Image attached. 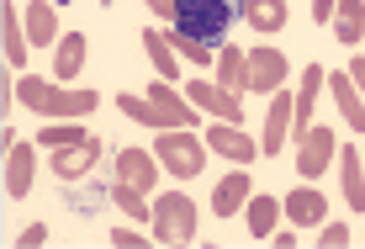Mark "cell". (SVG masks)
Here are the masks:
<instances>
[{
	"mask_svg": "<svg viewBox=\"0 0 365 249\" xmlns=\"http://www.w3.org/2000/svg\"><path fill=\"white\" fill-rule=\"evenodd\" d=\"M16 96L32 111H43V117H91V111L101 106L96 91H64V85H48V80H37V74L16 80Z\"/></svg>",
	"mask_w": 365,
	"mask_h": 249,
	"instance_id": "1",
	"label": "cell"
},
{
	"mask_svg": "<svg viewBox=\"0 0 365 249\" xmlns=\"http://www.w3.org/2000/svg\"><path fill=\"white\" fill-rule=\"evenodd\" d=\"M238 16L233 0H175V32L196 37V43H222Z\"/></svg>",
	"mask_w": 365,
	"mask_h": 249,
	"instance_id": "2",
	"label": "cell"
},
{
	"mask_svg": "<svg viewBox=\"0 0 365 249\" xmlns=\"http://www.w3.org/2000/svg\"><path fill=\"white\" fill-rule=\"evenodd\" d=\"M154 154H159V165L170 170L175 181H196L201 170H207V143L196 138V133H180V128H165L154 138Z\"/></svg>",
	"mask_w": 365,
	"mask_h": 249,
	"instance_id": "3",
	"label": "cell"
},
{
	"mask_svg": "<svg viewBox=\"0 0 365 249\" xmlns=\"http://www.w3.org/2000/svg\"><path fill=\"white\" fill-rule=\"evenodd\" d=\"M148 228H154L159 244H191L196 239V202L180 196V191L154 196V218H148Z\"/></svg>",
	"mask_w": 365,
	"mask_h": 249,
	"instance_id": "4",
	"label": "cell"
},
{
	"mask_svg": "<svg viewBox=\"0 0 365 249\" xmlns=\"http://www.w3.org/2000/svg\"><path fill=\"white\" fill-rule=\"evenodd\" d=\"M329 159H334V128L329 122H312V128L302 133V143H297V176L318 181L323 170H329Z\"/></svg>",
	"mask_w": 365,
	"mask_h": 249,
	"instance_id": "5",
	"label": "cell"
},
{
	"mask_svg": "<svg viewBox=\"0 0 365 249\" xmlns=\"http://www.w3.org/2000/svg\"><path fill=\"white\" fill-rule=\"evenodd\" d=\"M207 148H217V154L233 159V165H255L259 159V143L244 133V122H222V117L207 128Z\"/></svg>",
	"mask_w": 365,
	"mask_h": 249,
	"instance_id": "6",
	"label": "cell"
},
{
	"mask_svg": "<svg viewBox=\"0 0 365 249\" xmlns=\"http://www.w3.org/2000/svg\"><path fill=\"white\" fill-rule=\"evenodd\" d=\"M185 101L201 106V111H212V117H222V122H244V101H238L233 91H222V85L191 80V85H185Z\"/></svg>",
	"mask_w": 365,
	"mask_h": 249,
	"instance_id": "7",
	"label": "cell"
},
{
	"mask_svg": "<svg viewBox=\"0 0 365 249\" xmlns=\"http://www.w3.org/2000/svg\"><path fill=\"white\" fill-rule=\"evenodd\" d=\"M292 117H297V96H286V85H281V91H270V117H265L259 154H281L286 133H292Z\"/></svg>",
	"mask_w": 365,
	"mask_h": 249,
	"instance_id": "8",
	"label": "cell"
},
{
	"mask_svg": "<svg viewBox=\"0 0 365 249\" xmlns=\"http://www.w3.org/2000/svg\"><path fill=\"white\" fill-rule=\"evenodd\" d=\"M286 85V54L281 48H255L249 54V91H281Z\"/></svg>",
	"mask_w": 365,
	"mask_h": 249,
	"instance_id": "9",
	"label": "cell"
},
{
	"mask_svg": "<svg viewBox=\"0 0 365 249\" xmlns=\"http://www.w3.org/2000/svg\"><path fill=\"white\" fill-rule=\"evenodd\" d=\"M96 165H101V138L69 143V148H58V154H53V170H58V181H80L85 170H96Z\"/></svg>",
	"mask_w": 365,
	"mask_h": 249,
	"instance_id": "10",
	"label": "cell"
},
{
	"mask_svg": "<svg viewBox=\"0 0 365 249\" xmlns=\"http://www.w3.org/2000/svg\"><path fill=\"white\" fill-rule=\"evenodd\" d=\"M154 154L148 148H122L117 154V181L122 186H133V191H154Z\"/></svg>",
	"mask_w": 365,
	"mask_h": 249,
	"instance_id": "11",
	"label": "cell"
},
{
	"mask_svg": "<svg viewBox=\"0 0 365 249\" xmlns=\"http://www.w3.org/2000/svg\"><path fill=\"white\" fill-rule=\"evenodd\" d=\"M244 202H249V165H233V176H222L217 191H212V213H217V218H233Z\"/></svg>",
	"mask_w": 365,
	"mask_h": 249,
	"instance_id": "12",
	"label": "cell"
},
{
	"mask_svg": "<svg viewBox=\"0 0 365 249\" xmlns=\"http://www.w3.org/2000/svg\"><path fill=\"white\" fill-rule=\"evenodd\" d=\"M32 170H37L32 143H11V159H6V196H27V191H32Z\"/></svg>",
	"mask_w": 365,
	"mask_h": 249,
	"instance_id": "13",
	"label": "cell"
},
{
	"mask_svg": "<svg viewBox=\"0 0 365 249\" xmlns=\"http://www.w3.org/2000/svg\"><path fill=\"white\" fill-rule=\"evenodd\" d=\"M148 101L165 111L175 128H201V122H196V111H201V106H191L185 96H175V85H148Z\"/></svg>",
	"mask_w": 365,
	"mask_h": 249,
	"instance_id": "14",
	"label": "cell"
},
{
	"mask_svg": "<svg viewBox=\"0 0 365 249\" xmlns=\"http://www.w3.org/2000/svg\"><path fill=\"white\" fill-rule=\"evenodd\" d=\"M329 85H334V106H339V117H344L349 128H360V133H365V101H360L355 80H349V69H344V74H329Z\"/></svg>",
	"mask_w": 365,
	"mask_h": 249,
	"instance_id": "15",
	"label": "cell"
},
{
	"mask_svg": "<svg viewBox=\"0 0 365 249\" xmlns=\"http://www.w3.org/2000/svg\"><path fill=\"white\" fill-rule=\"evenodd\" d=\"M286 213H292V223L312 228V223H323V213H329V196H323V191H312V186H302V191L286 196Z\"/></svg>",
	"mask_w": 365,
	"mask_h": 249,
	"instance_id": "16",
	"label": "cell"
},
{
	"mask_svg": "<svg viewBox=\"0 0 365 249\" xmlns=\"http://www.w3.org/2000/svg\"><path fill=\"white\" fill-rule=\"evenodd\" d=\"M318 91H323V64H307L302 69V91H297V133L312 128V106H318Z\"/></svg>",
	"mask_w": 365,
	"mask_h": 249,
	"instance_id": "17",
	"label": "cell"
},
{
	"mask_svg": "<svg viewBox=\"0 0 365 249\" xmlns=\"http://www.w3.org/2000/svg\"><path fill=\"white\" fill-rule=\"evenodd\" d=\"M339 176H344V202L355 207V213H365V159L355 154V148L339 154Z\"/></svg>",
	"mask_w": 365,
	"mask_h": 249,
	"instance_id": "18",
	"label": "cell"
},
{
	"mask_svg": "<svg viewBox=\"0 0 365 249\" xmlns=\"http://www.w3.org/2000/svg\"><path fill=\"white\" fill-rule=\"evenodd\" d=\"M27 37H32V48L58 43V16H53L48 0H27Z\"/></svg>",
	"mask_w": 365,
	"mask_h": 249,
	"instance_id": "19",
	"label": "cell"
},
{
	"mask_svg": "<svg viewBox=\"0 0 365 249\" xmlns=\"http://www.w3.org/2000/svg\"><path fill=\"white\" fill-rule=\"evenodd\" d=\"M286 16H292V11H286V0H244V21H249L255 32H281Z\"/></svg>",
	"mask_w": 365,
	"mask_h": 249,
	"instance_id": "20",
	"label": "cell"
},
{
	"mask_svg": "<svg viewBox=\"0 0 365 249\" xmlns=\"http://www.w3.org/2000/svg\"><path fill=\"white\" fill-rule=\"evenodd\" d=\"M217 85L222 91H249V59L238 48H217Z\"/></svg>",
	"mask_w": 365,
	"mask_h": 249,
	"instance_id": "21",
	"label": "cell"
},
{
	"mask_svg": "<svg viewBox=\"0 0 365 249\" xmlns=\"http://www.w3.org/2000/svg\"><path fill=\"white\" fill-rule=\"evenodd\" d=\"M117 111H122L128 122H138V128H175V122H170L154 101H148V96H117Z\"/></svg>",
	"mask_w": 365,
	"mask_h": 249,
	"instance_id": "22",
	"label": "cell"
},
{
	"mask_svg": "<svg viewBox=\"0 0 365 249\" xmlns=\"http://www.w3.org/2000/svg\"><path fill=\"white\" fill-rule=\"evenodd\" d=\"M244 213H249V233H255V239H270L275 223H281V202H275V196H249Z\"/></svg>",
	"mask_w": 365,
	"mask_h": 249,
	"instance_id": "23",
	"label": "cell"
},
{
	"mask_svg": "<svg viewBox=\"0 0 365 249\" xmlns=\"http://www.w3.org/2000/svg\"><path fill=\"white\" fill-rule=\"evenodd\" d=\"M143 48H148V59H154V69L165 74V80H175V74H180V54H175L170 32H154V27H148V32H143Z\"/></svg>",
	"mask_w": 365,
	"mask_h": 249,
	"instance_id": "24",
	"label": "cell"
},
{
	"mask_svg": "<svg viewBox=\"0 0 365 249\" xmlns=\"http://www.w3.org/2000/svg\"><path fill=\"white\" fill-rule=\"evenodd\" d=\"M0 27H6V59H11V64H27L32 37L21 32V11L16 6H0Z\"/></svg>",
	"mask_w": 365,
	"mask_h": 249,
	"instance_id": "25",
	"label": "cell"
},
{
	"mask_svg": "<svg viewBox=\"0 0 365 249\" xmlns=\"http://www.w3.org/2000/svg\"><path fill=\"white\" fill-rule=\"evenodd\" d=\"M334 32H339V43H360L365 37V0H339Z\"/></svg>",
	"mask_w": 365,
	"mask_h": 249,
	"instance_id": "26",
	"label": "cell"
},
{
	"mask_svg": "<svg viewBox=\"0 0 365 249\" xmlns=\"http://www.w3.org/2000/svg\"><path fill=\"white\" fill-rule=\"evenodd\" d=\"M85 64V37L80 32H69V37H58V54H53V74L58 80H74Z\"/></svg>",
	"mask_w": 365,
	"mask_h": 249,
	"instance_id": "27",
	"label": "cell"
},
{
	"mask_svg": "<svg viewBox=\"0 0 365 249\" xmlns=\"http://www.w3.org/2000/svg\"><path fill=\"white\" fill-rule=\"evenodd\" d=\"M170 43H175V54H180L185 64H196V69H217V54H212V43H196V37H185V32H170Z\"/></svg>",
	"mask_w": 365,
	"mask_h": 249,
	"instance_id": "28",
	"label": "cell"
},
{
	"mask_svg": "<svg viewBox=\"0 0 365 249\" xmlns=\"http://www.w3.org/2000/svg\"><path fill=\"white\" fill-rule=\"evenodd\" d=\"M111 202H117L122 213H133L138 223H148V218H154V213H148V207H143V191H133V186H122V181L111 186Z\"/></svg>",
	"mask_w": 365,
	"mask_h": 249,
	"instance_id": "29",
	"label": "cell"
},
{
	"mask_svg": "<svg viewBox=\"0 0 365 249\" xmlns=\"http://www.w3.org/2000/svg\"><path fill=\"white\" fill-rule=\"evenodd\" d=\"M85 138H91V133L69 128V122H64V128H43V133H37V143H48V148H69V143H85Z\"/></svg>",
	"mask_w": 365,
	"mask_h": 249,
	"instance_id": "30",
	"label": "cell"
},
{
	"mask_svg": "<svg viewBox=\"0 0 365 249\" xmlns=\"http://www.w3.org/2000/svg\"><path fill=\"white\" fill-rule=\"evenodd\" d=\"M323 244H329V249H344V244H349V228H344V223H329V228H323Z\"/></svg>",
	"mask_w": 365,
	"mask_h": 249,
	"instance_id": "31",
	"label": "cell"
},
{
	"mask_svg": "<svg viewBox=\"0 0 365 249\" xmlns=\"http://www.w3.org/2000/svg\"><path fill=\"white\" fill-rule=\"evenodd\" d=\"M111 244L117 249H133V244H148L143 233H133V228H111Z\"/></svg>",
	"mask_w": 365,
	"mask_h": 249,
	"instance_id": "32",
	"label": "cell"
},
{
	"mask_svg": "<svg viewBox=\"0 0 365 249\" xmlns=\"http://www.w3.org/2000/svg\"><path fill=\"white\" fill-rule=\"evenodd\" d=\"M334 11H339V0H312V21H318V27L334 21Z\"/></svg>",
	"mask_w": 365,
	"mask_h": 249,
	"instance_id": "33",
	"label": "cell"
},
{
	"mask_svg": "<svg viewBox=\"0 0 365 249\" xmlns=\"http://www.w3.org/2000/svg\"><path fill=\"white\" fill-rule=\"evenodd\" d=\"M48 239V228H43V223H32V228L27 233H21V249H37V244H43Z\"/></svg>",
	"mask_w": 365,
	"mask_h": 249,
	"instance_id": "34",
	"label": "cell"
},
{
	"mask_svg": "<svg viewBox=\"0 0 365 249\" xmlns=\"http://www.w3.org/2000/svg\"><path fill=\"white\" fill-rule=\"evenodd\" d=\"M349 80H355V91H365V54L355 59V64H349Z\"/></svg>",
	"mask_w": 365,
	"mask_h": 249,
	"instance_id": "35",
	"label": "cell"
},
{
	"mask_svg": "<svg viewBox=\"0 0 365 249\" xmlns=\"http://www.w3.org/2000/svg\"><path fill=\"white\" fill-rule=\"evenodd\" d=\"M148 11H154V16H175V0H143Z\"/></svg>",
	"mask_w": 365,
	"mask_h": 249,
	"instance_id": "36",
	"label": "cell"
},
{
	"mask_svg": "<svg viewBox=\"0 0 365 249\" xmlns=\"http://www.w3.org/2000/svg\"><path fill=\"white\" fill-rule=\"evenodd\" d=\"M106 6H117V0H106Z\"/></svg>",
	"mask_w": 365,
	"mask_h": 249,
	"instance_id": "37",
	"label": "cell"
},
{
	"mask_svg": "<svg viewBox=\"0 0 365 249\" xmlns=\"http://www.w3.org/2000/svg\"><path fill=\"white\" fill-rule=\"evenodd\" d=\"M360 43H365V37H360Z\"/></svg>",
	"mask_w": 365,
	"mask_h": 249,
	"instance_id": "38",
	"label": "cell"
}]
</instances>
